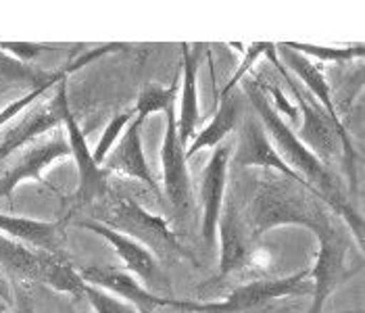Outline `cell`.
I'll use <instances>...</instances> for the list:
<instances>
[{
    "label": "cell",
    "instance_id": "1",
    "mask_svg": "<svg viewBox=\"0 0 365 313\" xmlns=\"http://www.w3.org/2000/svg\"><path fill=\"white\" fill-rule=\"evenodd\" d=\"M242 90H245V96L253 105V113L263 123L267 136L272 138L276 150L288 163V168L294 173H299L311 188H315V193L328 202V207L334 213L346 220L349 228L357 238V245L364 247V217H361V213H357L353 209V205H349L336 173L328 165H324L309 148L299 140L297 132L288 123H284L278 109L272 105L269 96L265 94V90L261 86L251 82V78H247L242 82Z\"/></svg>",
    "mask_w": 365,
    "mask_h": 313
},
{
    "label": "cell",
    "instance_id": "2",
    "mask_svg": "<svg viewBox=\"0 0 365 313\" xmlns=\"http://www.w3.org/2000/svg\"><path fill=\"white\" fill-rule=\"evenodd\" d=\"M242 217L253 240L280 226H303L315 234L334 228L332 209L313 188L269 171L255 178Z\"/></svg>",
    "mask_w": 365,
    "mask_h": 313
},
{
    "label": "cell",
    "instance_id": "3",
    "mask_svg": "<svg viewBox=\"0 0 365 313\" xmlns=\"http://www.w3.org/2000/svg\"><path fill=\"white\" fill-rule=\"evenodd\" d=\"M265 57H269L274 67L280 71V76L286 80V84L290 86V92H292V96H294V101H297V105H299V109L303 113V125H301V132L297 134L299 140L305 144L311 153L328 168L338 155H342L344 168H346L349 180H351V188L355 190V186H357V150L353 146L351 134L346 132L344 123L330 119L328 113L315 103V98L299 88L297 80L284 69L282 61L278 58L276 44H267Z\"/></svg>",
    "mask_w": 365,
    "mask_h": 313
},
{
    "label": "cell",
    "instance_id": "4",
    "mask_svg": "<svg viewBox=\"0 0 365 313\" xmlns=\"http://www.w3.org/2000/svg\"><path fill=\"white\" fill-rule=\"evenodd\" d=\"M109 228L125 234L146 247L159 261L171 259H192V255L180 245L178 236L168 228V222L159 215L148 213L138 200L125 195H115L103 207V217L96 220Z\"/></svg>",
    "mask_w": 365,
    "mask_h": 313
},
{
    "label": "cell",
    "instance_id": "5",
    "mask_svg": "<svg viewBox=\"0 0 365 313\" xmlns=\"http://www.w3.org/2000/svg\"><path fill=\"white\" fill-rule=\"evenodd\" d=\"M309 274L311 267H305L286 278L253 280L249 284L232 290L222 303H190V301L175 299L173 307L190 313H263L265 309H269L274 301H280L286 297H311L313 282Z\"/></svg>",
    "mask_w": 365,
    "mask_h": 313
},
{
    "label": "cell",
    "instance_id": "6",
    "mask_svg": "<svg viewBox=\"0 0 365 313\" xmlns=\"http://www.w3.org/2000/svg\"><path fill=\"white\" fill-rule=\"evenodd\" d=\"M69 109V98H67V80H63L55 88V94L48 96L46 101H38L36 107H29L26 117L13 125L6 136L0 143V163L26 148L28 144L40 140L42 136L55 132L56 128L63 125L65 111Z\"/></svg>",
    "mask_w": 365,
    "mask_h": 313
},
{
    "label": "cell",
    "instance_id": "7",
    "mask_svg": "<svg viewBox=\"0 0 365 313\" xmlns=\"http://www.w3.org/2000/svg\"><path fill=\"white\" fill-rule=\"evenodd\" d=\"M319 238V251L315 265L311 267L309 278H313V294H311V307L309 313H322L328 299L332 297V292L336 290L342 282H346L357 270H346L344 267V257L349 251V238L336 230V226L322 234H317Z\"/></svg>",
    "mask_w": 365,
    "mask_h": 313
},
{
    "label": "cell",
    "instance_id": "8",
    "mask_svg": "<svg viewBox=\"0 0 365 313\" xmlns=\"http://www.w3.org/2000/svg\"><path fill=\"white\" fill-rule=\"evenodd\" d=\"M168 125L161 146V170H163V193L169 205L180 217H188L192 211V182L186 165V146L178 138L175 128V101L165 109Z\"/></svg>",
    "mask_w": 365,
    "mask_h": 313
},
{
    "label": "cell",
    "instance_id": "9",
    "mask_svg": "<svg viewBox=\"0 0 365 313\" xmlns=\"http://www.w3.org/2000/svg\"><path fill=\"white\" fill-rule=\"evenodd\" d=\"M71 155L65 130L56 128L53 134L42 136L40 140L28 144L15 153L13 163L0 175V197L11 199L13 190L28 180H42V171L53 165L56 159Z\"/></svg>",
    "mask_w": 365,
    "mask_h": 313
},
{
    "label": "cell",
    "instance_id": "10",
    "mask_svg": "<svg viewBox=\"0 0 365 313\" xmlns=\"http://www.w3.org/2000/svg\"><path fill=\"white\" fill-rule=\"evenodd\" d=\"M80 226L98 234L101 238H105L113 247V251L121 257L125 270L130 274H134L140 282H144L153 290H168L169 292L171 286H169L168 274L161 267V261L153 255L146 247H142L140 242H136L134 238H130L125 234H119L117 230L109 228V226H105L101 222H94V220L80 222Z\"/></svg>",
    "mask_w": 365,
    "mask_h": 313
},
{
    "label": "cell",
    "instance_id": "11",
    "mask_svg": "<svg viewBox=\"0 0 365 313\" xmlns=\"http://www.w3.org/2000/svg\"><path fill=\"white\" fill-rule=\"evenodd\" d=\"M234 163L238 168H261V170L276 171V173H282V175L311 188L299 173H294L288 168V163L282 159L280 153L276 150V146L272 143V138L267 136L263 123L259 121V117L255 113L242 115V125H240V136L236 143Z\"/></svg>",
    "mask_w": 365,
    "mask_h": 313
},
{
    "label": "cell",
    "instance_id": "12",
    "mask_svg": "<svg viewBox=\"0 0 365 313\" xmlns=\"http://www.w3.org/2000/svg\"><path fill=\"white\" fill-rule=\"evenodd\" d=\"M63 125L67 130V140L71 148V157L78 165V190H76V202L78 205H90L94 200H103L109 195V173L111 171L98 165L92 159V150L88 146L84 130L80 128L78 119L71 113V107L65 111Z\"/></svg>",
    "mask_w": 365,
    "mask_h": 313
},
{
    "label": "cell",
    "instance_id": "13",
    "mask_svg": "<svg viewBox=\"0 0 365 313\" xmlns=\"http://www.w3.org/2000/svg\"><path fill=\"white\" fill-rule=\"evenodd\" d=\"M80 276L86 284L109 290L111 294L134 305L140 313H155V309L168 307V305L173 307V301H175L173 297H161L157 292H150L128 270H119V267H111V265H86L80 272Z\"/></svg>",
    "mask_w": 365,
    "mask_h": 313
},
{
    "label": "cell",
    "instance_id": "14",
    "mask_svg": "<svg viewBox=\"0 0 365 313\" xmlns=\"http://www.w3.org/2000/svg\"><path fill=\"white\" fill-rule=\"evenodd\" d=\"M220 232V278H225L242 267H247L253 259L251 242H255L249 234V228L242 217V209L234 195L224 200L222 215L217 222Z\"/></svg>",
    "mask_w": 365,
    "mask_h": 313
},
{
    "label": "cell",
    "instance_id": "15",
    "mask_svg": "<svg viewBox=\"0 0 365 313\" xmlns=\"http://www.w3.org/2000/svg\"><path fill=\"white\" fill-rule=\"evenodd\" d=\"M230 146H215L209 165L202 175V240L207 249H213L217 242V222L222 215V207L225 200V182H227V165H230Z\"/></svg>",
    "mask_w": 365,
    "mask_h": 313
},
{
    "label": "cell",
    "instance_id": "16",
    "mask_svg": "<svg viewBox=\"0 0 365 313\" xmlns=\"http://www.w3.org/2000/svg\"><path fill=\"white\" fill-rule=\"evenodd\" d=\"M105 163H107V170L109 171H119V173H123L128 178L140 180L157 197L161 195L159 182H157L155 173H153L150 165L146 163V157H144V148H142V121H138L136 117L128 123V128L123 130L117 146L107 155Z\"/></svg>",
    "mask_w": 365,
    "mask_h": 313
},
{
    "label": "cell",
    "instance_id": "17",
    "mask_svg": "<svg viewBox=\"0 0 365 313\" xmlns=\"http://www.w3.org/2000/svg\"><path fill=\"white\" fill-rule=\"evenodd\" d=\"M198 67H200V44H182V90H180V113H175L178 138L184 146L195 136L200 119L198 107Z\"/></svg>",
    "mask_w": 365,
    "mask_h": 313
},
{
    "label": "cell",
    "instance_id": "18",
    "mask_svg": "<svg viewBox=\"0 0 365 313\" xmlns=\"http://www.w3.org/2000/svg\"><path fill=\"white\" fill-rule=\"evenodd\" d=\"M0 234L15 238L31 249L61 255L63 230L56 222H42V220L0 213Z\"/></svg>",
    "mask_w": 365,
    "mask_h": 313
},
{
    "label": "cell",
    "instance_id": "19",
    "mask_svg": "<svg viewBox=\"0 0 365 313\" xmlns=\"http://www.w3.org/2000/svg\"><path fill=\"white\" fill-rule=\"evenodd\" d=\"M51 255L53 253L31 249L15 238L0 234V267L6 270L9 274H13L15 278L42 284L44 270H46Z\"/></svg>",
    "mask_w": 365,
    "mask_h": 313
},
{
    "label": "cell",
    "instance_id": "20",
    "mask_svg": "<svg viewBox=\"0 0 365 313\" xmlns=\"http://www.w3.org/2000/svg\"><path fill=\"white\" fill-rule=\"evenodd\" d=\"M242 94L230 90L222 94V103L215 117L207 123V128L195 138V143L190 148H186V159L197 155L200 148H211V146H220L224 143L225 136L238 125V121L242 119Z\"/></svg>",
    "mask_w": 365,
    "mask_h": 313
},
{
    "label": "cell",
    "instance_id": "21",
    "mask_svg": "<svg viewBox=\"0 0 365 313\" xmlns=\"http://www.w3.org/2000/svg\"><path fill=\"white\" fill-rule=\"evenodd\" d=\"M42 284L55 288L56 292H67L73 297H82V290H84V280H82L80 272H76L69 265V261H65L56 253H53L48 263H46Z\"/></svg>",
    "mask_w": 365,
    "mask_h": 313
},
{
    "label": "cell",
    "instance_id": "22",
    "mask_svg": "<svg viewBox=\"0 0 365 313\" xmlns=\"http://www.w3.org/2000/svg\"><path fill=\"white\" fill-rule=\"evenodd\" d=\"M178 90H180V76H178V78L171 82V86H169V88H163V86H159V84L144 86V88H142L140 96H138L136 109H134L136 119L144 123V121H146L150 115L165 111L169 105L175 101V96H178Z\"/></svg>",
    "mask_w": 365,
    "mask_h": 313
},
{
    "label": "cell",
    "instance_id": "23",
    "mask_svg": "<svg viewBox=\"0 0 365 313\" xmlns=\"http://www.w3.org/2000/svg\"><path fill=\"white\" fill-rule=\"evenodd\" d=\"M288 48L297 51L303 57L317 58L319 63H336L344 65L351 63L355 58H364L365 48L364 44H355V46H315V44H299V42H284Z\"/></svg>",
    "mask_w": 365,
    "mask_h": 313
},
{
    "label": "cell",
    "instance_id": "24",
    "mask_svg": "<svg viewBox=\"0 0 365 313\" xmlns=\"http://www.w3.org/2000/svg\"><path fill=\"white\" fill-rule=\"evenodd\" d=\"M82 297L88 299V303L92 305V309L96 313H140L134 305H130L128 301L115 297L109 290L98 288V286L86 284L84 282Z\"/></svg>",
    "mask_w": 365,
    "mask_h": 313
},
{
    "label": "cell",
    "instance_id": "25",
    "mask_svg": "<svg viewBox=\"0 0 365 313\" xmlns=\"http://www.w3.org/2000/svg\"><path fill=\"white\" fill-rule=\"evenodd\" d=\"M134 117H136L134 111H123V113L113 115L111 121H109L107 128H105V134L101 136L96 148L92 150V159H94L98 165L105 163V159H107V155L111 153V148L115 146V143H117V138L123 134V130L128 128V123H130Z\"/></svg>",
    "mask_w": 365,
    "mask_h": 313
},
{
    "label": "cell",
    "instance_id": "26",
    "mask_svg": "<svg viewBox=\"0 0 365 313\" xmlns=\"http://www.w3.org/2000/svg\"><path fill=\"white\" fill-rule=\"evenodd\" d=\"M0 48L9 55H13L15 58L28 63L38 58L40 55L48 53V51H55V46H48V44H34V42H0Z\"/></svg>",
    "mask_w": 365,
    "mask_h": 313
},
{
    "label": "cell",
    "instance_id": "27",
    "mask_svg": "<svg viewBox=\"0 0 365 313\" xmlns=\"http://www.w3.org/2000/svg\"><path fill=\"white\" fill-rule=\"evenodd\" d=\"M0 299L6 303V305H11L13 303V294H11V286L9 282L2 278V274H0Z\"/></svg>",
    "mask_w": 365,
    "mask_h": 313
},
{
    "label": "cell",
    "instance_id": "28",
    "mask_svg": "<svg viewBox=\"0 0 365 313\" xmlns=\"http://www.w3.org/2000/svg\"><path fill=\"white\" fill-rule=\"evenodd\" d=\"M0 94H2V86H0Z\"/></svg>",
    "mask_w": 365,
    "mask_h": 313
}]
</instances>
